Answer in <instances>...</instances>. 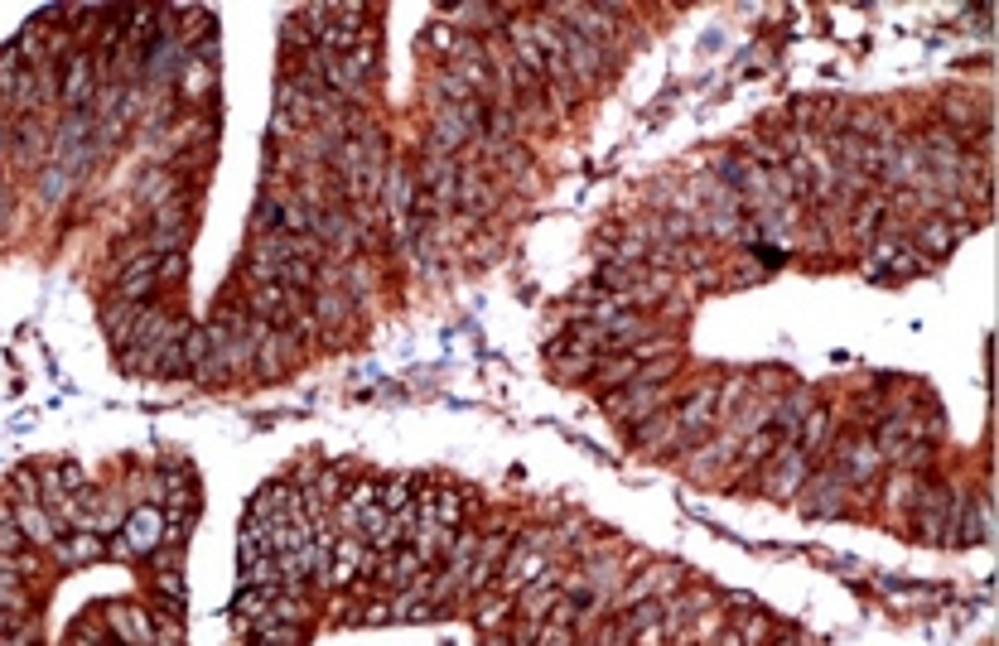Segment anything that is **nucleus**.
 I'll return each mask as SVG.
<instances>
[{
  "mask_svg": "<svg viewBox=\"0 0 999 646\" xmlns=\"http://www.w3.org/2000/svg\"><path fill=\"white\" fill-rule=\"evenodd\" d=\"M672 401H676L672 386H652V382H628L618 391H604V410L618 425H642L656 410H672Z\"/></svg>",
  "mask_w": 999,
  "mask_h": 646,
  "instance_id": "nucleus-1",
  "label": "nucleus"
},
{
  "mask_svg": "<svg viewBox=\"0 0 999 646\" xmlns=\"http://www.w3.org/2000/svg\"><path fill=\"white\" fill-rule=\"evenodd\" d=\"M97 87H102V63H97V54L73 48V54L58 63V107L87 111L97 97Z\"/></svg>",
  "mask_w": 999,
  "mask_h": 646,
  "instance_id": "nucleus-2",
  "label": "nucleus"
},
{
  "mask_svg": "<svg viewBox=\"0 0 999 646\" xmlns=\"http://www.w3.org/2000/svg\"><path fill=\"white\" fill-rule=\"evenodd\" d=\"M952 502H956L952 488L927 483V478H922L917 497H913V506H908L913 536H917V540H932V546H946V526H952Z\"/></svg>",
  "mask_w": 999,
  "mask_h": 646,
  "instance_id": "nucleus-3",
  "label": "nucleus"
},
{
  "mask_svg": "<svg viewBox=\"0 0 999 646\" xmlns=\"http://www.w3.org/2000/svg\"><path fill=\"white\" fill-rule=\"evenodd\" d=\"M676 589H686V569H681V565H648V569H638L632 579H623V589L613 593V607H618V613H628V607H638V603L672 599Z\"/></svg>",
  "mask_w": 999,
  "mask_h": 646,
  "instance_id": "nucleus-4",
  "label": "nucleus"
},
{
  "mask_svg": "<svg viewBox=\"0 0 999 646\" xmlns=\"http://www.w3.org/2000/svg\"><path fill=\"white\" fill-rule=\"evenodd\" d=\"M812 478V453L806 449H796V445H778L773 453H768V463H763V488L768 497H778V502H792L796 492H802V483Z\"/></svg>",
  "mask_w": 999,
  "mask_h": 646,
  "instance_id": "nucleus-5",
  "label": "nucleus"
},
{
  "mask_svg": "<svg viewBox=\"0 0 999 646\" xmlns=\"http://www.w3.org/2000/svg\"><path fill=\"white\" fill-rule=\"evenodd\" d=\"M826 468L840 478L845 488L855 492V488H869V483H875V478H879L889 463H883V453L875 449V439H869V435H850V439H845V445L836 449V459H830Z\"/></svg>",
  "mask_w": 999,
  "mask_h": 646,
  "instance_id": "nucleus-6",
  "label": "nucleus"
},
{
  "mask_svg": "<svg viewBox=\"0 0 999 646\" xmlns=\"http://www.w3.org/2000/svg\"><path fill=\"white\" fill-rule=\"evenodd\" d=\"M164 530H170V522H164L160 506L155 502H135L131 512H126V522H121V550H126V560L155 555L164 546Z\"/></svg>",
  "mask_w": 999,
  "mask_h": 646,
  "instance_id": "nucleus-7",
  "label": "nucleus"
},
{
  "mask_svg": "<svg viewBox=\"0 0 999 646\" xmlns=\"http://www.w3.org/2000/svg\"><path fill=\"white\" fill-rule=\"evenodd\" d=\"M48 155H54V131H48V121H40V117L10 121V164H15V169L40 174L48 164Z\"/></svg>",
  "mask_w": 999,
  "mask_h": 646,
  "instance_id": "nucleus-8",
  "label": "nucleus"
},
{
  "mask_svg": "<svg viewBox=\"0 0 999 646\" xmlns=\"http://www.w3.org/2000/svg\"><path fill=\"white\" fill-rule=\"evenodd\" d=\"M796 502H802L806 516H826V522H836V516L850 512V488H845L830 468H812V478L802 483Z\"/></svg>",
  "mask_w": 999,
  "mask_h": 646,
  "instance_id": "nucleus-9",
  "label": "nucleus"
},
{
  "mask_svg": "<svg viewBox=\"0 0 999 646\" xmlns=\"http://www.w3.org/2000/svg\"><path fill=\"white\" fill-rule=\"evenodd\" d=\"M966 227H956V222H946V218H922V222H913V232H908V247L917 251L922 261H946L952 256V251L966 242Z\"/></svg>",
  "mask_w": 999,
  "mask_h": 646,
  "instance_id": "nucleus-10",
  "label": "nucleus"
},
{
  "mask_svg": "<svg viewBox=\"0 0 999 646\" xmlns=\"http://www.w3.org/2000/svg\"><path fill=\"white\" fill-rule=\"evenodd\" d=\"M188 242V198L180 194L174 202H164L160 212H150V251L155 256H174V251H184Z\"/></svg>",
  "mask_w": 999,
  "mask_h": 646,
  "instance_id": "nucleus-11",
  "label": "nucleus"
},
{
  "mask_svg": "<svg viewBox=\"0 0 999 646\" xmlns=\"http://www.w3.org/2000/svg\"><path fill=\"white\" fill-rule=\"evenodd\" d=\"M632 445H638L642 453H656V459H662V453H686L691 439L681 435V425L672 420V410H656L642 425H632Z\"/></svg>",
  "mask_w": 999,
  "mask_h": 646,
  "instance_id": "nucleus-12",
  "label": "nucleus"
},
{
  "mask_svg": "<svg viewBox=\"0 0 999 646\" xmlns=\"http://www.w3.org/2000/svg\"><path fill=\"white\" fill-rule=\"evenodd\" d=\"M362 565H368V540H362V536H348V530H338L334 546H328L324 589H344V584H352V574H362Z\"/></svg>",
  "mask_w": 999,
  "mask_h": 646,
  "instance_id": "nucleus-13",
  "label": "nucleus"
},
{
  "mask_svg": "<svg viewBox=\"0 0 999 646\" xmlns=\"http://www.w3.org/2000/svg\"><path fill=\"white\" fill-rule=\"evenodd\" d=\"M107 632H117L121 646H150L155 642V613H145L141 603H111L102 607Z\"/></svg>",
  "mask_w": 999,
  "mask_h": 646,
  "instance_id": "nucleus-14",
  "label": "nucleus"
},
{
  "mask_svg": "<svg viewBox=\"0 0 999 646\" xmlns=\"http://www.w3.org/2000/svg\"><path fill=\"white\" fill-rule=\"evenodd\" d=\"M83 488H87L83 463L63 459V463H44V468H40V502H44V506H58V502L78 497Z\"/></svg>",
  "mask_w": 999,
  "mask_h": 646,
  "instance_id": "nucleus-15",
  "label": "nucleus"
},
{
  "mask_svg": "<svg viewBox=\"0 0 999 646\" xmlns=\"http://www.w3.org/2000/svg\"><path fill=\"white\" fill-rule=\"evenodd\" d=\"M15 526H20V536L30 540V546H40L44 555L63 540V526L54 522V512H48L44 502H15Z\"/></svg>",
  "mask_w": 999,
  "mask_h": 646,
  "instance_id": "nucleus-16",
  "label": "nucleus"
},
{
  "mask_svg": "<svg viewBox=\"0 0 999 646\" xmlns=\"http://www.w3.org/2000/svg\"><path fill=\"white\" fill-rule=\"evenodd\" d=\"M310 314H314V324H319V333H338V328H348V319H352L348 289L319 285V289L310 295Z\"/></svg>",
  "mask_w": 999,
  "mask_h": 646,
  "instance_id": "nucleus-17",
  "label": "nucleus"
},
{
  "mask_svg": "<svg viewBox=\"0 0 999 646\" xmlns=\"http://www.w3.org/2000/svg\"><path fill=\"white\" fill-rule=\"evenodd\" d=\"M180 198V174L170 169V164H155V169H145L141 179H135V202L150 212H160L164 202Z\"/></svg>",
  "mask_w": 999,
  "mask_h": 646,
  "instance_id": "nucleus-18",
  "label": "nucleus"
},
{
  "mask_svg": "<svg viewBox=\"0 0 999 646\" xmlns=\"http://www.w3.org/2000/svg\"><path fill=\"white\" fill-rule=\"evenodd\" d=\"M48 555H54V565H63V569L93 565V560H102V555H107V536H93V530H73V536H63Z\"/></svg>",
  "mask_w": 999,
  "mask_h": 646,
  "instance_id": "nucleus-19",
  "label": "nucleus"
},
{
  "mask_svg": "<svg viewBox=\"0 0 999 646\" xmlns=\"http://www.w3.org/2000/svg\"><path fill=\"white\" fill-rule=\"evenodd\" d=\"M555 579H561V574H551V579H541V584H526L522 593H517V613H522L526 617V623H546V617L555 613V603H561L565 599V593H561V584H555Z\"/></svg>",
  "mask_w": 999,
  "mask_h": 646,
  "instance_id": "nucleus-20",
  "label": "nucleus"
},
{
  "mask_svg": "<svg viewBox=\"0 0 999 646\" xmlns=\"http://www.w3.org/2000/svg\"><path fill=\"white\" fill-rule=\"evenodd\" d=\"M275 198H281V232L285 237H314V227H319V208H310L295 188H275Z\"/></svg>",
  "mask_w": 999,
  "mask_h": 646,
  "instance_id": "nucleus-21",
  "label": "nucleus"
},
{
  "mask_svg": "<svg viewBox=\"0 0 999 646\" xmlns=\"http://www.w3.org/2000/svg\"><path fill=\"white\" fill-rule=\"evenodd\" d=\"M174 87H180V97H184V101H204V97L218 92V68H213V63H204V58H194V54H188V58L180 63V78H174Z\"/></svg>",
  "mask_w": 999,
  "mask_h": 646,
  "instance_id": "nucleus-22",
  "label": "nucleus"
},
{
  "mask_svg": "<svg viewBox=\"0 0 999 646\" xmlns=\"http://www.w3.org/2000/svg\"><path fill=\"white\" fill-rule=\"evenodd\" d=\"M638 372H642V366H638V358H632V352H599V362H594L589 382L599 386V391H618V386H628Z\"/></svg>",
  "mask_w": 999,
  "mask_h": 646,
  "instance_id": "nucleus-23",
  "label": "nucleus"
},
{
  "mask_svg": "<svg viewBox=\"0 0 999 646\" xmlns=\"http://www.w3.org/2000/svg\"><path fill=\"white\" fill-rule=\"evenodd\" d=\"M725 632H729V607L725 603H710L705 613H695V623L686 627L681 646H715Z\"/></svg>",
  "mask_w": 999,
  "mask_h": 646,
  "instance_id": "nucleus-24",
  "label": "nucleus"
},
{
  "mask_svg": "<svg viewBox=\"0 0 999 646\" xmlns=\"http://www.w3.org/2000/svg\"><path fill=\"white\" fill-rule=\"evenodd\" d=\"M922 488V473H908V468H889V483H883V512L889 516H903L913 506Z\"/></svg>",
  "mask_w": 999,
  "mask_h": 646,
  "instance_id": "nucleus-25",
  "label": "nucleus"
},
{
  "mask_svg": "<svg viewBox=\"0 0 999 646\" xmlns=\"http://www.w3.org/2000/svg\"><path fill=\"white\" fill-rule=\"evenodd\" d=\"M73 188H78V179H73V174H63L58 164H44V169L34 174V194H40V208H58V202H68Z\"/></svg>",
  "mask_w": 999,
  "mask_h": 646,
  "instance_id": "nucleus-26",
  "label": "nucleus"
},
{
  "mask_svg": "<svg viewBox=\"0 0 999 646\" xmlns=\"http://www.w3.org/2000/svg\"><path fill=\"white\" fill-rule=\"evenodd\" d=\"M792 445H796V449H806L812 459L830 445V415L821 410V405H812V410L802 415V425H796V439H792Z\"/></svg>",
  "mask_w": 999,
  "mask_h": 646,
  "instance_id": "nucleus-27",
  "label": "nucleus"
},
{
  "mask_svg": "<svg viewBox=\"0 0 999 646\" xmlns=\"http://www.w3.org/2000/svg\"><path fill=\"white\" fill-rule=\"evenodd\" d=\"M150 589H155L160 599L170 603L174 617L184 613V593H188V589H184V569H155V574H150Z\"/></svg>",
  "mask_w": 999,
  "mask_h": 646,
  "instance_id": "nucleus-28",
  "label": "nucleus"
},
{
  "mask_svg": "<svg viewBox=\"0 0 999 646\" xmlns=\"http://www.w3.org/2000/svg\"><path fill=\"white\" fill-rule=\"evenodd\" d=\"M0 613L10 617H30V589L15 574H0Z\"/></svg>",
  "mask_w": 999,
  "mask_h": 646,
  "instance_id": "nucleus-29",
  "label": "nucleus"
},
{
  "mask_svg": "<svg viewBox=\"0 0 999 646\" xmlns=\"http://www.w3.org/2000/svg\"><path fill=\"white\" fill-rule=\"evenodd\" d=\"M739 617V613H735ZM773 617H768V613H758V607H753V613H743L739 617V627H735V637L743 642V646H758V642H768V637H773Z\"/></svg>",
  "mask_w": 999,
  "mask_h": 646,
  "instance_id": "nucleus-30",
  "label": "nucleus"
},
{
  "mask_svg": "<svg viewBox=\"0 0 999 646\" xmlns=\"http://www.w3.org/2000/svg\"><path fill=\"white\" fill-rule=\"evenodd\" d=\"M150 646H184V617H155V642Z\"/></svg>",
  "mask_w": 999,
  "mask_h": 646,
  "instance_id": "nucleus-31",
  "label": "nucleus"
},
{
  "mask_svg": "<svg viewBox=\"0 0 999 646\" xmlns=\"http://www.w3.org/2000/svg\"><path fill=\"white\" fill-rule=\"evenodd\" d=\"M184 271H188L184 251H174V256H160V285H180Z\"/></svg>",
  "mask_w": 999,
  "mask_h": 646,
  "instance_id": "nucleus-32",
  "label": "nucleus"
},
{
  "mask_svg": "<svg viewBox=\"0 0 999 646\" xmlns=\"http://www.w3.org/2000/svg\"><path fill=\"white\" fill-rule=\"evenodd\" d=\"M117 646H121V642H117Z\"/></svg>",
  "mask_w": 999,
  "mask_h": 646,
  "instance_id": "nucleus-33",
  "label": "nucleus"
}]
</instances>
